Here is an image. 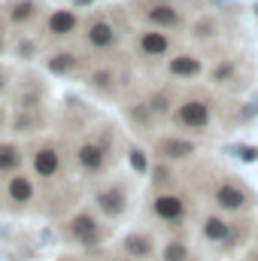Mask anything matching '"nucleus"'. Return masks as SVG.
<instances>
[{"mask_svg": "<svg viewBox=\"0 0 258 261\" xmlns=\"http://www.w3.org/2000/svg\"><path fill=\"white\" fill-rule=\"evenodd\" d=\"M194 231L203 246H210L219 258L234 255L246 249V243L255 237V219L252 216H225L219 210H203L194 219Z\"/></svg>", "mask_w": 258, "mask_h": 261, "instance_id": "nucleus-1", "label": "nucleus"}, {"mask_svg": "<svg viewBox=\"0 0 258 261\" xmlns=\"http://www.w3.org/2000/svg\"><path fill=\"white\" fill-rule=\"evenodd\" d=\"M207 203L225 216H252L258 210V195L234 173H216L207 182Z\"/></svg>", "mask_w": 258, "mask_h": 261, "instance_id": "nucleus-2", "label": "nucleus"}, {"mask_svg": "<svg viewBox=\"0 0 258 261\" xmlns=\"http://www.w3.org/2000/svg\"><path fill=\"white\" fill-rule=\"evenodd\" d=\"M173 128L197 137V134H207L216 122V100L207 94V91H189L186 97H179L173 116H170Z\"/></svg>", "mask_w": 258, "mask_h": 261, "instance_id": "nucleus-3", "label": "nucleus"}, {"mask_svg": "<svg viewBox=\"0 0 258 261\" xmlns=\"http://www.w3.org/2000/svg\"><path fill=\"white\" fill-rule=\"evenodd\" d=\"M149 213L158 225L170 228V231H186V225L192 222L194 216V197L170 189V192H155L149 200Z\"/></svg>", "mask_w": 258, "mask_h": 261, "instance_id": "nucleus-4", "label": "nucleus"}, {"mask_svg": "<svg viewBox=\"0 0 258 261\" xmlns=\"http://www.w3.org/2000/svg\"><path fill=\"white\" fill-rule=\"evenodd\" d=\"M155 158L158 161H167V164H183V161H192L194 155L200 152V143L189 137V134H161L152 146Z\"/></svg>", "mask_w": 258, "mask_h": 261, "instance_id": "nucleus-5", "label": "nucleus"}, {"mask_svg": "<svg viewBox=\"0 0 258 261\" xmlns=\"http://www.w3.org/2000/svg\"><path fill=\"white\" fill-rule=\"evenodd\" d=\"M94 203H97V210H100L107 219H122V216L128 213V203H131L128 186H125V182H119V179H113V182L100 186V189H97V195H94Z\"/></svg>", "mask_w": 258, "mask_h": 261, "instance_id": "nucleus-6", "label": "nucleus"}, {"mask_svg": "<svg viewBox=\"0 0 258 261\" xmlns=\"http://www.w3.org/2000/svg\"><path fill=\"white\" fill-rule=\"evenodd\" d=\"M119 249H122V255H128L134 261H158L161 243L152 231H131V234L122 237Z\"/></svg>", "mask_w": 258, "mask_h": 261, "instance_id": "nucleus-7", "label": "nucleus"}, {"mask_svg": "<svg viewBox=\"0 0 258 261\" xmlns=\"http://www.w3.org/2000/svg\"><path fill=\"white\" fill-rule=\"evenodd\" d=\"M143 21L149 28H158V31H179L186 28V15L179 6L167 3V0H158V3H149L143 9Z\"/></svg>", "mask_w": 258, "mask_h": 261, "instance_id": "nucleus-8", "label": "nucleus"}, {"mask_svg": "<svg viewBox=\"0 0 258 261\" xmlns=\"http://www.w3.org/2000/svg\"><path fill=\"white\" fill-rule=\"evenodd\" d=\"M137 52L149 61H158V58H167L173 52V37L167 31H158V28H146L140 31L137 37Z\"/></svg>", "mask_w": 258, "mask_h": 261, "instance_id": "nucleus-9", "label": "nucleus"}, {"mask_svg": "<svg viewBox=\"0 0 258 261\" xmlns=\"http://www.w3.org/2000/svg\"><path fill=\"white\" fill-rule=\"evenodd\" d=\"M207 79L216 85V88H228V91H240L243 85V73H240V61L237 58H219L216 64L207 70Z\"/></svg>", "mask_w": 258, "mask_h": 261, "instance_id": "nucleus-10", "label": "nucleus"}, {"mask_svg": "<svg viewBox=\"0 0 258 261\" xmlns=\"http://www.w3.org/2000/svg\"><path fill=\"white\" fill-rule=\"evenodd\" d=\"M67 234H70L76 243L94 246V243H100V237H104V225L97 222L94 213H76V216L67 222Z\"/></svg>", "mask_w": 258, "mask_h": 261, "instance_id": "nucleus-11", "label": "nucleus"}, {"mask_svg": "<svg viewBox=\"0 0 258 261\" xmlns=\"http://www.w3.org/2000/svg\"><path fill=\"white\" fill-rule=\"evenodd\" d=\"M76 161L85 173H100L110 161V143L107 140H85L76 149Z\"/></svg>", "mask_w": 258, "mask_h": 261, "instance_id": "nucleus-12", "label": "nucleus"}, {"mask_svg": "<svg viewBox=\"0 0 258 261\" xmlns=\"http://www.w3.org/2000/svg\"><path fill=\"white\" fill-rule=\"evenodd\" d=\"M207 73V64L200 55L194 52H176L173 58H167V76L179 79V82H192V79H200Z\"/></svg>", "mask_w": 258, "mask_h": 261, "instance_id": "nucleus-13", "label": "nucleus"}, {"mask_svg": "<svg viewBox=\"0 0 258 261\" xmlns=\"http://www.w3.org/2000/svg\"><path fill=\"white\" fill-rule=\"evenodd\" d=\"M85 43H88L91 49L107 52V49H113V46L119 43V31H116V24L107 21V18H91L88 28H85Z\"/></svg>", "mask_w": 258, "mask_h": 261, "instance_id": "nucleus-14", "label": "nucleus"}, {"mask_svg": "<svg viewBox=\"0 0 258 261\" xmlns=\"http://www.w3.org/2000/svg\"><path fill=\"white\" fill-rule=\"evenodd\" d=\"M194 246L186 234H173L161 243V252H158V261H194Z\"/></svg>", "mask_w": 258, "mask_h": 261, "instance_id": "nucleus-15", "label": "nucleus"}, {"mask_svg": "<svg viewBox=\"0 0 258 261\" xmlns=\"http://www.w3.org/2000/svg\"><path fill=\"white\" fill-rule=\"evenodd\" d=\"M146 100H149V110H152V116H155V119H170V116H173V110H176V103H179V97H176V91H173V88L152 91Z\"/></svg>", "mask_w": 258, "mask_h": 261, "instance_id": "nucleus-16", "label": "nucleus"}, {"mask_svg": "<svg viewBox=\"0 0 258 261\" xmlns=\"http://www.w3.org/2000/svg\"><path fill=\"white\" fill-rule=\"evenodd\" d=\"M58 167H61V155H58L55 146L37 149V155H34V170H37L43 179H52V176L58 173Z\"/></svg>", "mask_w": 258, "mask_h": 261, "instance_id": "nucleus-17", "label": "nucleus"}, {"mask_svg": "<svg viewBox=\"0 0 258 261\" xmlns=\"http://www.w3.org/2000/svg\"><path fill=\"white\" fill-rule=\"evenodd\" d=\"M76 24H79V18H76L73 9H55V12L49 15V21H46V31H49L52 37H67V34L76 31Z\"/></svg>", "mask_w": 258, "mask_h": 261, "instance_id": "nucleus-18", "label": "nucleus"}, {"mask_svg": "<svg viewBox=\"0 0 258 261\" xmlns=\"http://www.w3.org/2000/svg\"><path fill=\"white\" fill-rule=\"evenodd\" d=\"M219 34H222V24H219V18H213V15H200L192 24V40H197V43H210V40H216Z\"/></svg>", "mask_w": 258, "mask_h": 261, "instance_id": "nucleus-19", "label": "nucleus"}, {"mask_svg": "<svg viewBox=\"0 0 258 261\" xmlns=\"http://www.w3.org/2000/svg\"><path fill=\"white\" fill-rule=\"evenodd\" d=\"M40 3L37 0H12L9 3V18L15 21V24H28V21H34L37 15H40Z\"/></svg>", "mask_w": 258, "mask_h": 261, "instance_id": "nucleus-20", "label": "nucleus"}, {"mask_svg": "<svg viewBox=\"0 0 258 261\" xmlns=\"http://www.w3.org/2000/svg\"><path fill=\"white\" fill-rule=\"evenodd\" d=\"M152 186H155V192H170V189H176V170H173V164L158 161V164L152 167Z\"/></svg>", "mask_w": 258, "mask_h": 261, "instance_id": "nucleus-21", "label": "nucleus"}, {"mask_svg": "<svg viewBox=\"0 0 258 261\" xmlns=\"http://www.w3.org/2000/svg\"><path fill=\"white\" fill-rule=\"evenodd\" d=\"M88 82H91L94 91H100V94H113V88H116V73H113L110 67H100V70H94V73L88 76Z\"/></svg>", "mask_w": 258, "mask_h": 261, "instance_id": "nucleus-22", "label": "nucleus"}, {"mask_svg": "<svg viewBox=\"0 0 258 261\" xmlns=\"http://www.w3.org/2000/svg\"><path fill=\"white\" fill-rule=\"evenodd\" d=\"M9 197H12V203H28V200L34 197L31 179H28V176H12V179H9Z\"/></svg>", "mask_w": 258, "mask_h": 261, "instance_id": "nucleus-23", "label": "nucleus"}, {"mask_svg": "<svg viewBox=\"0 0 258 261\" xmlns=\"http://www.w3.org/2000/svg\"><path fill=\"white\" fill-rule=\"evenodd\" d=\"M18 164H21V152H18V146H12V143H0V170L9 173V170H15Z\"/></svg>", "mask_w": 258, "mask_h": 261, "instance_id": "nucleus-24", "label": "nucleus"}, {"mask_svg": "<svg viewBox=\"0 0 258 261\" xmlns=\"http://www.w3.org/2000/svg\"><path fill=\"white\" fill-rule=\"evenodd\" d=\"M76 64H79V58H76L73 52H58V55L49 58V70H52V73H70Z\"/></svg>", "mask_w": 258, "mask_h": 261, "instance_id": "nucleus-25", "label": "nucleus"}, {"mask_svg": "<svg viewBox=\"0 0 258 261\" xmlns=\"http://www.w3.org/2000/svg\"><path fill=\"white\" fill-rule=\"evenodd\" d=\"M131 164H134V170H137V173H146V170H149V164H146V155H143V149H137V146L131 149Z\"/></svg>", "mask_w": 258, "mask_h": 261, "instance_id": "nucleus-26", "label": "nucleus"}, {"mask_svg": "<svg viewBox=\"0 0 258 261\" xmlns=\"http://www.w3.org/2000/svg\"><path fill=\"white\" fill-rule=\"evenodd\" d=\"M12 125H15V130H21V134H31V130L37 128V116H18Z\"/></svg>", "mask_w": 258, "mask_h": 261, "instance_id": "nucleus-27", "label": "nucleus"}, {"mask_svg": "<svg viewBox=\"0 0 258 261\" xmlns=\"http://www.w3.org/2000/svg\"><path fill=\"white\" fill-rule=\"evenodd\" d=\"M237 152H240V158H243V161H255V158H258L255 146H237Z\"/></svg>", "mask_w": 258, "mask_h": 261, "instance_id": "nucleus-28", "label": "nucleus"}, {"mask_svg": "<svg viewBox=\"0 0 258 261\" xmlns=\"http://www.w3.org/2000/svg\"><path fill=\"white\" fill-rule=\"evenodd\" d=\"M246 261H258V246H252V249L246 252Z\"/></svg>", "mask_w": 258, "mask_h": 261, "instance_id": "nucleus-29", "label": "nucleus"}, {"mask_svg": "<svg viewBox=\"0 0 258 261\" xmlns=\"http://www.w3.org/2000/svg\"><path fill=\"white\" fill-rule=\"evenodd\" d=\"M3 88H6V70L0 67V91H3Z\"/></svg>", "mask_w": 258, "mask_h": 261, "instance_id": "nucleus-30", "label": "nucleus"}, {"mask_svg": "<svg viewBox=\"0 0 258 261\" xmlns=\"http://www.w3.org/2000/svg\"><path fill=\"white\" fill-rule=\"evenodd\" d=\"M85 3H91V0H76V6H85Z\"/></svg>", "mask_w": 258, "mask_h": 261, "instance_id": "nucleus-31", "label": "nucleus"}, {"mask_svg": "<svg viewBox=\"0 0 258 261\" xmlns=\"http://www.w3.org/2000/svg\"><path fill=\"white\" fill-rule=\"evenodd\" d=\"M116 261H134V258H128V255H122V258H116Z\"/></svg>", "mask_w": 258, "mask_h": 261, "instance_id": "nucleus-32", "label": "nucleus"}, {"mask_svg": "<svg viewBox=\"0 0 258 261\" xmlns=\"http://www.w3.org/2000/svg\"><path fill=\"white\" fill-rule=\"evenodd\" d=\"M0 122H3V110H0Z\"/></svg>", "mask_w": 258, "mask_h": 261, "instance_id": "nucleus-33", "label": "nucleus"}, {"mask_svg": "<svg viewBox=\"0 0 258 261\" xmlns=\"http://www.w3.org/2000/svg\"><path fill=\"white\" fill-rule=\"evenodd\" d=\"M0 52H3V40H0Z\"/></svg>", "mask_w": 258, "mask_h": 261, "instance_id": "nucleus-34", "label": "nucleus"}]
</instances>
